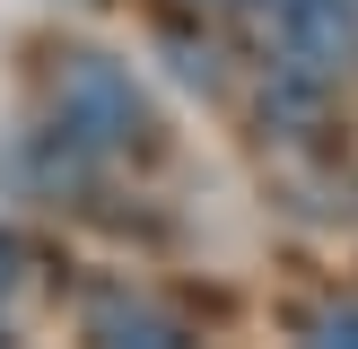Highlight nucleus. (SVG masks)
Wrapping results in <instances>:
<instances>
[{
	"label": "nucleus",
	"mask_w": 358,
	"mask_h": 349,
	"mask_svg": "<svg viewBox=\"0 0 358 349\" xmlns=\"http://www.w3.org/2000/svg\"><path fill=\"white\" fill-rule=\"evenodd\" d=\"M271 27H280V61L297 79H341L358 52V27L341 0H271Z\"/></svg>",
	"instance_id": "2"
},
{
	"label": "nucleus",
	"mask_w": 358,
	"mask_h": 349,
	"mask_svg": "<svg viewBox=\"0 0 358 349\" xmlns=\"http://www.w3.org/2000/svg\"><path fill=\"white\" fill-rule=\"evenodd\" d=\"M62 122H70V140H87V149H131V140L149 131L140 87L122 79L114 61H96V52H79V61L62 70Z\"/></svg>",
	"instance_id": "1"
},
{
	"label": "nucleus",
	"mask_w": 358,
	"mask_h": 349,
	"mask_svg": "<svg viewBox=\"0 0 358 349\" xmlns=\"http://www.w3.org/2000/svg\"><path fill=\"white\" fill-rule=\"evenodd\" d=\"M87 332H96V341H184V323H175V314L131 306V297H122V306H96V314H87Z\"/></svg>",
	"instance_id": "3"
}]
</instances>
